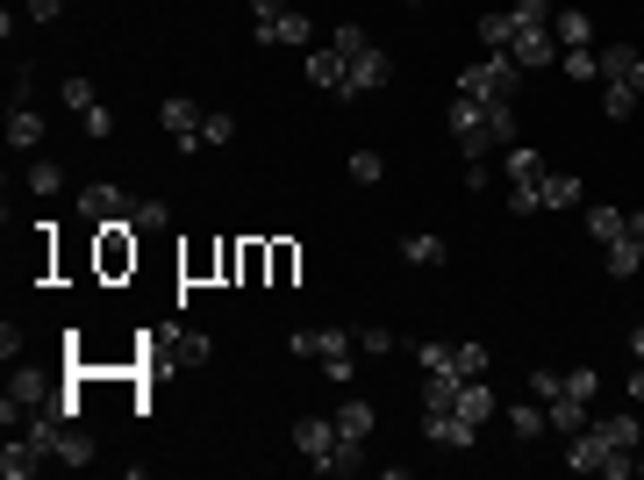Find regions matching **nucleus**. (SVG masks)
<instances>
[{"mask_svg": "<svg viewBox=\"0 0 644 480\" xmlns=\"http://www.w3.org/2000/svg\"><path fill=\"white\" fill-rule=\"evenodd\" d=\"M444 130H451V144L466 158H494L516 144V101H466L458 94L451 108H444Z\"/></svg>", "mask_w": 644, "mask_h": 480, "instance_id": "f257e3e1", "label": "nucleus"}, {"mask_svg": "<svg viewBox=\"0 0 644 480\" xmlns=\"http://www.w3.org/2000/svg\"><path fill=\"white\" fill-rule=\"evenodd\" d=\"M330 44L344 51V94H351V101H358V94H380V86L394 79V58L380 51L358 22H337V36H330Z\"/></svg>", "mask_w": 644, "mask_h": 480, "instance_id": "f03ea898", "label": "nucleus"}, {"mask_svg": "<svg viewBox=\"0 0 644 480\" xmlns=\"http://www.w3.org/2000/svg\"><path fill=\"white\" fill-rule=\"evenodd\" d=\"M637 101H644V51L609 44V51H602V108L623 122V115H637Z\"/></svg>", "mask_w": 644, "mask_h": 480, "instance_id": "7ed1b4c3", "label": "nucleus"}, {"mask_svg": "<svg viewBox=\"0 0 644 480\" xmlns=\"http://www.w3.org/2000/svg\"><path fill=\"white\" fill-rule=\"evenodd\" d=\"M516 86H523V65L501 58V51L473 58V65L458 72V94H466V101H516Z\"/></svg>", "mask_w": 644, "mask_h": 480, "instance_id": "20e7f679", "label": "nucleus"}, {"mask_svg": "<svg viewBox=\"0 0 644 480\" xmlns=\"http://www.w3.org/2000/svg\"><path fill=\"white\" fill-rule=\"evenodd\" d=\"M566 466H573V473H609V480H630V473H637V459H630V452H616L594 423H580V430H573V445H566Z\"/></svg>", "mask_w": 644, "mask_h": 480, "instance_id": "39448f33", "label": "nucleus"}, {"mask_svg": "<svg viewBox=\"0 0 644 480\" xmlns=\"http://www.w3.org/2000/svg\"><path fill=\"white\" fill-rule=\"evenodd\" d=\"M51 409V387H44V373H29V366H8V395H0V423H36V416Z\"/></svg>", "mask_w": 644, "mask_h": 480, "instance_id": "423d86ee", "label": "nucleus"}, {"mask_svg": "<svg viewBox=\"0 0 644 480\" xmlns=\"http://www.w3.org/2000/svg\"><path fill=\"white\" fill-rule=\"evenodd\" d=\"M72 208H79V223H94V230H115V223H129V216H136V201L122 187H108V180L79 187V201H72Z\"/></svg>", "mask_w": 644, "mask_h": 480, "instance_id": "0eeeda50", "label": "nucleus"}, {"mask_svg": "<svg viewBox=\"0 0 644 480\" xmlns=\"http://www.w3.org/2000/svg\"><path fill=\"white\" fill-rule=\"evenodd\" d=\"M158 122H165V137L179 144V151H208V108H194V101L172 94V101L158 108Z\"/></svg>", "mask_w": 644, "mask_h": 480, "instance_id": "6e6552de", "label": "nucleus"}, {"mask_svg": "<svg viewBox=\"0 0 644 480\" xmlns=\"http://www.w3.org/2000/svg\"><path fill=\"white\" fill-rule=\"evenodd\" d=\"M294 359H315V366H330V359H344V352H358V337H351V330H330V323H322V330H294Z\"/></svg>", "mask_w": 644, "mask_h": 480, "instance_id": "1a4fd4ad", "label": "nucleus"}, {"mask_svg": "<svg viewBox=\"0 0 644 480\" xmlns=\"http://www.w3.org/2000/svg\"><path fill=\"white\" fill-rule=\"evenodd\" d=\"M423 438H430V445H451V452H473L480 423H466L458 409H423Z\"/></svg>", "mask_w": 644, "mask_h": 480, "instance_id": "9d476101", "label": "nucleus"}, {"mask_svg": "<svg viewBox=\"0 0 644 480\" xmlns=\"http://www.w3.org/2000/svg\"><path fill=\"white\" fill-rule=\"evenodd\" d=\"M294 452H301L308 466L330 459V452H337V416H301V423H294Z\"/></svg>", "mask_w": 644, "mask_h": 480, "instance_id": "9b49d317", "label": "nucleus"}, {"mask_svg": "<svg viewBox=\"0 0 644 480\" xmlns=\"http://www.w3.org/2000/svg\"><path fill=\"white\" fill-rule=\"evenodd\" d=\"M44 459H51V452L36 445L29 430H22V438H15V430H8V452H0V473H8V480H29V473H36V466H44Z\"/></svg>", "mask_w": 644, "mask_h": 480, "instance_id": "f8f14e48", "label": "nucleus"}, {"mask_svg": "<svg viewBox=\"0 0 644 480\" xmlns=\"http://www.w3.org/2000/svg\"><path fill=\"white\" fill-rule=\"evenodd\" d=\"M129 230H136V223L101 230V273H108V280H122V273L136 266V237H129Z\"/></svg>", "mask_w": 644, "mask_h": 480, "instance_id": "ddd939ff", "label": "nucleus"}, {"mask_svg": "<svg viewBox=\"0 0 644 480\" xmlns=\"http://www.w3.org/2000/svg\"><path fill=\"white\" fill-rule=\"evenodd\" d=\"M258 44H301V51H308V44H315V22H308V15H294V8H287V15H272V22H258Z\"/></svg>", "mask_w": 644, "mask_h": 480, "instance_id": "4468645a", "label": "nucleus"}, {"mask_svg": "<svg viewBox=\"0 0 644 480\" xmlns=\"http://www.w3.org/2000/svg\"><path fill=\"white\" fill-rule=\"evenodd\" d=\"M552 36H559V58H566V51H587V44H594L587 8H552Z\"/></svg>", "mask_w": 644, "mask_h": 480, "instance_id": "2eb2a0df", "label": "nucleus"}, {"mask_svg": "<svg viewBox=\"0 0 644 480\" xmlns=\"http://www.w3.org/2000/svg\"><path fill=\"white\" fill-rule=\"evenodd\" d=\"M308 86H322V94H344V51L337 44H322V51H308Z\"/></svg>", "mask_w": 644, "mask_h": 480, "instance_id": "dca6fc26", "label": "nucleus"}, {"mask_svg": "<svg viewBox=\"0 0 644 480\" xmlns=\"http://www.w3.org/2000/svg\"><path fill=\"white\" fill-rule=\"evenodd\" d=\"M501 172H509V187H537V180H544L552 165H544V158L530 151V144H509V151H501Z\"/></svg>", "mask_w": 644, "mask_h": 480, "instance_id": "f3484780", "label": "nucleus"}, {"mask_svg": "<svg viewBox=\"0 0 644 480\" xmlns=\"http://www.w3.org/2000/svg\"><path fill=\"white\" fill-rule=\"evenodd\" d=\"M401 258H408V266H451V244L430 237V230H408V237H401Z\"/></svg>", "mask_w": 644, "mask_h": 480, "instance_id": "a211bd4d", "label": "nucleus"}, {"mask_svg": "<svg viewBox=\"0 0 644 480\" xmlns=\"http://www.w3.org/2000/svg\"><path fill=\"white\" fill-rule=\"evenodd\" d=\"M51 459H65V466H94V438H86L79 423H58V445H51Z\"/></svg>", "mask_w": 644, "mask_h": 480, "instance_id": "6ab92c4d", "label": "nucleus"}, {"mask_svg": "<svg viewBox=\"0 0 644 480\" xmlns=\"http://www.w3.org/2000/svg\"><path fill=\"white\" fill-rule=\"evenodd\" d=\"M337 438L366 445V438H373V402H337Z\"/></svg>", "mask_w": 644, "mask_h": 480, "instance_id": "aec40b11", "label": "nucleus"}, {"mask_svg": "<svg viewBox=\"0 0 644 480\" xmlns=\"http://www.w3.org/2000/svg\"><path fill=\"white\" fill-rule=\"evenodd\" d=\"M623 230H630L623 208H609V201H594V208H587V237H594V244H616Z\"/></svg>", "mask_w": 644, "mask_h": 480, "instance_id": "412c9836", "label": "nucleus"}, {"mask_svg": "<svg viewBox=\"0 0 644 480\" xmlns=\"http://www.w3.org/2000/svg\"><path fill=\"white\" fill-rule=\"evenodd\" d=\"M573 201H580L573 172H544V180H537V208H573Z\"/></svg>", "mask_w": 644, "mask_h": 480, "instance_id": "4be33fe9", "label": "nucleus"}, {"mask_svg": "<svg viewBox=\"0 0 644 480\" xmlns=\"http://www.w3.org/2000/svg\"><path fill=\"white\" fill-rule=\"evenodd\" d=\"M8 144H15V151H36V144H44V115H36L29 101L8 115Z\"/></svg>", "mask_w": 644, "mask_h": 480, "instance_id": "5701e85b", "label": "nucleus"}, {"mask_svg": "<svg viewBox=\"0 0 644 480\" xmlns=\"http://www.w3.org/2000/svg\"><path fill=\"white\" fill-rule=\"evenodd\" d=\"M58 101H65L72 115H94V108H101V94H94V79H79V72H65V86H58Z\"/></svg>", "mask_w": 644, "mask_h": 480, "instance_id": "b1692460", "label": "nucleus"}, {"mask_svg": "<svg viewBox=\"0 0 644 480\" xmlns=\"http://www.w3.org/2000/svg\"><path fill=\"white\" fill-rule=\"evenodd\" d=\"M358 459H366V445H351V438H337V452H330V459H315V473L344 480V473H358Z\"/></svg>", "mask_w": 644, "mask_h": 480, "instance_id": "393cba45", "label": "nucleus"}, {"mask_svg": "<svg viewBox=\"0 0 644 480\" xmlns=\"http://www.w3.org/2000/svg\"><path fill=\"white\" fill-rule=\"evenodd\" d=\"M129 223H136V237H158V230H172V208L151 194V201H136V216H129Z\"/></svg>", "mask_w": 644, "mask_h": 480, "instance_id": "a878e982", "label": "nucleus"}, {"mask_svg": "<svg viewBox=\"0 0 644 480\" xmlns=\"http://www.w3.org/2000/svg\"><path fill=\"white\" fill-rule=\"evenodd\" d=\"M544 423H552V416H544V409H530V402H516V409H509V430L523 438V445H537V438H544Z\"/></svg>", "mask_w": 644, "mask_h": 480, "instance_id": "bb28decb", "label": "nucleus"}, {"mask_svg": "<svg viewBox=\"0 0 644 480\" xmlns=\"http://www.w3.org/2000/svg\"><path fill=\"white\" fill-rule=\"evenodd\" d=\"M544 416H552V430H566V438H573V430H580V423H587V402H573V395H559V402H552V409H544Z\"/></svg>", "mask_w": 644, "mask_h": 480, "instance_id": "cd10ccee", "label": "nucleus"}, {"mask_svg": "<svg viewBox=\"0 0 644 480\" xmlns=\"http://www.w3.org/2000/svg\"><path fill=\"white\" fill-rule=\"evenodd\" d=\"M29 187L44 194V201H51V194L65 187V165H58V158H36V165H29Z\"/></svg>", "mask_w": 644, "mask_h": 480, "instance_id": "c85d7f7f", "label": "nucleus"}, {"mask_svg": "<svg viewBox=\"0 0 644 480\" xmlns=\"http://www.w3.org/2000/svg\"><path fill=\"white\" fill-rule=\"evenodd\" d=\"M559 65H566V79H580V86H587V79H602V51H566Z\"/></svg>", "mask_w": 644, "mask_h": 480, "instance_id": "c756f323", "label": "nucleus"}, {"mask_svg": "<svg viewBox=\"0 0 644 480\" xmlns=\"http://www.w3.org/2000/svg\"><path fill=\"white\" fill-rule=\"evenodd\" d=\"M172 359H179V366H201L208 359V337H201V330H179V337H172Z\"/></svg>", "mask_w": 644, "mask_h": 480, "instance_id": "7c9ffc66", "label": "nucleus"}, {"mask_svg": "<svg viewBox=\"0 0 644 480\" xmlns=\"http://www.w3.org/2000/svg\"><path fill=\"white\" fill-rule=\"evenodd\" d=\"M351 180H358V187L387 180V158H380V151H351Z\"/></svg>", "mask_w": 644, "mask_h": 480, "instance_id": "2f4dec72", "label": "nucleus"}, {"mask_svg": "<svg viewBox=\"0 0 644 480\" xmlns=\"http://www.w3.org/2000/svg\"><path fill=\"white\" fill-rule=\"evenodd\" d=\"M480 44H487V51H501V44H509V8L480 15Z\"/></svg>", "mask_w": 644, "mask_h": 480, "instance_id": "473e14b6", "label": "nucleus"}, {"mask_svg": "<svg viewBox=\"0 0 644 480\" xmlns=\"http://www.w3.org/2000/svg\"><path fill=\"white\" fill-rule=\"evenodd\" d=\"M530 395H537V402H559V395H566V373L537 366V373H530Z\"/></svg>", "mask_w": 644, "mask_h": 480, "instance_id": "72a5a7b5", "label": "nucleus"}, {"mask_svg": "<svg viewBox=\"0 0 644 480\" xmlns=\"http://www.w3.org/2000/svg\"><path fill=\"white\" fill-rule=\"evenodd\" d=\"M594 387H602L594 366H573V373H566V395H573V402H594Z\"/></svg>", "mask_w": 644, "mask_h": 480, "instance_id": "f704fd0d", "label": "nucleus"}, {"mask_svg": "<svg viewBox=\"0 0 644 480\" xmlns=\"http://www.w3.org/2000/svg\"><path fill=\"white\" fill-rule=\"evenodd\" d=\"M294 266H301V251H294V244H272V280H280V287L294 280Z\"/></svg>", "mask_w": 644, "mask_h": 480, "instance_id": "c9c22d12", "label": "nucleus"}, {"mask_svg": "<svg viewBox=\"0 0 644 480\" xmlns=\"http://www.w3.org/2000/svg\"><path fill=\"white\" fill-rule=\"evenodd\" d=\"M394 344H401V337H394V330H358V352H394Z\"/></svg>", "mask_w": 644, "mask_h": 480, "instance_id": "e433bc0d", "label": "nucleus"}, {"mask_svg": "<svg viewBox=\"0 0 644 480\" xmlns=\"http://www.w3.org/2000/svg\"><path fill=\"white\" fill-rule=\"evenodd\" d=\"M86 122V137H115V115H108V108H94V115H79Z\"/></svg>", "mask_w": 644, "mask_h": 480, "instance_id": "4c0bfd02", "label": "nucleus"}, {"mask_svg": "<svg viewBox=\"0 0 644 480\" xmlns=\"http://www.w3.org/2000/svg\"><path fill=\"white\" fill-rule=\"evenodd\" d=\"M0 359H8V366L22 359V330H15V323H0Z\"/></svg>", "mask_w": 644, "mask_h": 480, "instance_id": "58836bf2", "label": "nucleus"}, {"mask_svg": "<svg viewBox=\"0 0 644 480\" xmlns=\"http://www.w3.org/2000/svg\"><path fill=\"white\" fill-rule=\"evenodd\" d=\"M237 137V115H208V144H230Z\"/></svg>", "mask_w": 644, "mask_h": 480, "instance_id": "ea45409f", "label": "nucleus"}, {"mask_svg": "<svg viewBox=\"0 0 644 480\" xmlns=\"http://www.w3.org/2000/svg\"><path fill=\"white\" fill-rule=\"evenodd\" d=\"M272 15H287V0H251V29H258V22H272Z\"/></svg>", "mask_w": 644, "mask_h": 480, "instance_id": "a19ab883", "label": "nucleus"}, {"mask_svg": "<svg viewBox=\"0 0 644 480\" xmlns=\"http://www.w3.org/2000/svg\"><path fill=\"white\" fill-rule=\"evenodd\" d=\"M29 15L36 22H58V15H65V0H29Z\"/></svg>", "mask_w": 644, "mask_h": 480, "instance_id": "79ce46f5", "label": "nucleus"}, {"mask_svg": "<svg viewBox=\"0 0 644 480\" xmlns=\"http://www.w3.org/2000/svg\"><path fill=\"white\" fill-rule=\"evenodd\" d=\"M623 395H630V402H644V359L630 366V380H623Z\"/></svg>", "mask_w": 644, "mask_h": 480, "instance_id": "37998d69", "label": "nucleus"}, {"mask_svg": "<svg viewBox=\"0 0 644 480\" xmlns=\"http://www.w3.org/2000/svg\"><path fill=\"white\" fill-rule=\"evenodd\" d=\"M630 359H644V323H637V330H630Z\"/></svg>", "mask_w": 644, "mask_h": 480, "instance_id": "c03bdc74", "label": "nucleus"}, {"mask_svg": "<svg viewBox=\"0 0 644 480\" xmlns=\"http://www.w3.org/2000/svg\"><path fill=\"white\" fill-rule=\"evenodd\" d=\"M637 473H644V438H637Z\"/></svg>", "mask_w": 644, "mask_h": 480, "instance_id": "a18cd8bd", "label": "nucleus"}]
</instances>
